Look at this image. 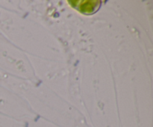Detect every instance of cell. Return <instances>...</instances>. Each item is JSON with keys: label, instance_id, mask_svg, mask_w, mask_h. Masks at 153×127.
I'll return each mask as SVG.
<instances>
[{"label": "cell", "instance_id": "6da1fadb", "mask_svg": "<svg viewBox=\"0 0 153 127\" xmlns=\"http://www.w3.org/2000/svg\"><path fill=\"white\" fill-rule=\"evenodd\" d=\"M70 6L85 15L92 14L97 11L100 7L101 1L99 0H77V1H67Z\"/></svg>", "mask_w": 153, "mask_h": 127}]
</instances>
